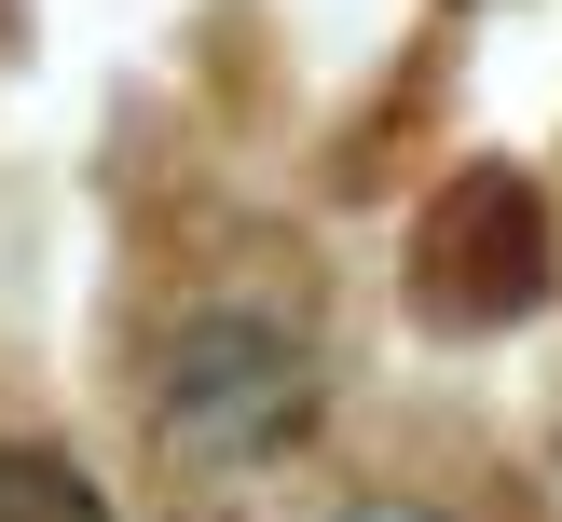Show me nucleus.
<instances>
[{"label": "nucleus", "instance_id": "f257e3e1", "mask_svg": "<svg viewBox=\"0 0 562 522\" xmlns=\"http://www.w3.org/2000/svg\"><path fill=\"white\" fill-rule=\"evenodd\" d=\"M151 440L179 467H274L316 440V399H329V357H316V316L289 302H179L151 330Z\"/></svg>", "mask_w": 562, "mask_h": 522}, {"label": "nucleus", "instance_id": "f03ea898", "mask_svg": "<svg viewBox=\"0 0 562 522\" xmlns=\"http://www.w3.org/2000/svg\"><path fill=\"white\" fill-rule=\"evenodd\" d=\"M549 192L521 179V165H453V179L426 192V220H412V247H398V275H412V302L426 316H453V330H508V316H536L549 302Z\"/></svg>", "mask_w": 562, "mask_h": 522}, {"label": "nucleus", "instance_id": "7ed1b4c3", "mask_svg": "<svg viewBox=\"0 0 562 522\" xmlns=\"http://www.w3.org/2000/svg\"><path fill=\"white\" fill-rule=\"evenodd\" d=\"M0 522H110V495L55 440H0Z\"/></svg>", "mask_w": 562, "mask_h": 522}, {"label": "nucleus", "instance_id": "20e7f679", "mask_svg": "<svg viewBox=\"0 0 562 522\" xmlns=\"http://www.w3.org/2000/svg\"><path fill=\"white\" fill-rule=\"evenodd\" d=\"M344 522H453V509H426V495H357Z\"/></svg>", "mask_w": 562, "mask_h": 522}, {"label": "nucleus", "instance_id": "39448f33", "mask_svg": "<svg viewBox=\"0 0 562 522\" xmlns=\"http://www.w3.org/2000/svg\"><path fill=\"white\" fill-rule=\"evenodd\" d=\"M192 522H247V509H192Z\"/></svg>", "mask_w": 562, "mask_h": 522}]
</instances>
